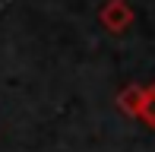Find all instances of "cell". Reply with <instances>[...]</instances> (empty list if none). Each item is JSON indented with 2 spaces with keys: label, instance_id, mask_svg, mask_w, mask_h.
I'll return each mask as SVG.
<instances>
[{
  "label": "cell",
  "instance_id": "1",
  "mask_svg": "<svg viewBox=\"0 0 155 152\" xmlns=\"http://www.w3.org/2000/svg\"><path fill=\"white\" fill-rule=\"evenodd\" d=\"M98 19H101L104 32H111V35H124V32L133 25L136 13H133V6L127 3V0H108V3L101 6V13H98Z\"/></svg>",
  "mask_w": 155,
  "mask_h": 152
},
{
  "label": "cell",
  "instance_id": "2",
  "mask_svg": "<svg viewBox=\"0 0 155 152\" xmlns=\"http://www.w3.org/2000/svg\"><path fill=\"white\" fill-rule=\"evenodd\" d=\"M139 105H143V86H124L120 92H117V108H120L127 117H136Z\"/></svg>",
  "mask_w": 155,
  "mask_h": 152
},
{
  "label": "cell",
  "instance_id": "3",
  "mask_svg": "<svg viewBox=\"0 0 155 152\" xmlns=\"http://www.w3.org/2000/svg\"><path fill=\"white\" fill-rule=\"evenodd\" d=\"M139 121L149 130H155V82L152 86H143V105H139Z\"/></svg>",
  "mask_w": 155,
  "mask_h": 152
}]
</instances>
